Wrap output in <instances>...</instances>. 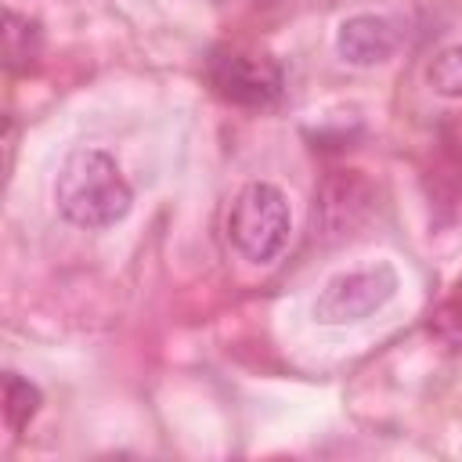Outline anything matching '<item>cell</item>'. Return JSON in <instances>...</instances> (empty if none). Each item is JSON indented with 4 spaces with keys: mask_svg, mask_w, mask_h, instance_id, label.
Returning <instances> with one entry per match:
<instances>
[{
    "mask_svg": "<svg viewBox=\"0 0 462 462\" xmlns=\"http://www.w3.org/2000/svg\"><path fill=\"white\" fill-rule=\"evenodd\" d=\"M54 206L58 213L87 231L119 224L130 206L134 191L119 170V162L101 148H72L58 166L54 180Z\"/></svg>",
    "mask_w": 462,
    "mask_h": 462,
    "instance_id": "1",
    "label": "cell"
},
{
    "mask_svg": "<svg viewBox=\"0 0 462 462\" xmlns=\"http://www.w3.org/2000/svg\"><path fill=\"white\" fill-rule=\"evenodd\" d=\"M224 231L231 249L245 260V263H274L292 235V209L282 188L267 184V180H249L235 191L227 217H224Z\"/></svg>",
    "mask_w": 462,
    "mask_h": 462,
    "instance_id": "2",
    "label": "cell"
},
{
    "mask_svg": "<svg viewBox=\"0 0 462 462\" xmlns=\"http://www.w3.org/2000/svg\"><path fill=\"white\" fill-rule=\"evenodd\" d=\"M397 289H401V274L386 260L339 271L321 285L314 300V318L321 325H357L379 314L397 296Z\"/></svg>",
    "mask_w": 462,
    "mask_h": 462,
    "instance_id": "3",
    "label": "cell"
},
{
    "mask_svg": "<svg viewBox=\"0 0 462 462\" xmlns=\"http://www.w3.org/2000/svg\"><path fill=\"white\" fill-rule=\"evenodd\" d=\"M209 83L220 97L249 108L274 105L282 94V72L274 61L242 54V51H217L209 58Z\"/></svg>",
    "mask_w": 462,
    "mask_h": 462,
    "instance_id": "4",
    "label": "cell"
},
{
    "mask_svg": "<svg viewBox=\"0 0 462 462\" xmlns=\"http://www.w3.org/2000/svg\"><path fill=\"white\" fill-rule=\"evenodd\" d=\"M401 43V29L386 14H350L336 29V51L346 65H383Z\"/></svg>",
    "mask_w": 462,
    "mask_h": 462,
    "instance_id": "5",
    "label": "cell"
},
{
    "mask_svg": "<svg viewBox=\"0 0 462 462\" xmlns=\"http://www.w3.org/2000/svg\"><path fill=\"white\" fill-rule=\"evenodd\" d=\"M4 54H7V65L11 69H29L40 54V29L36 22H29L25 14L11 11L4 14Z\"/></svg>",
    "mask_w": 462,
    "mask_h": 462,
    "instance_id": "6",
    "label": "cell"
},
{
    "mask_svg": "<svg viewBox=\"0 0 462 462\" xmlns=\"http://www.w3.org/2000/svg\"><path fill=\"white\" fill-rule=\"evenodd\" d=\"M40 404H43V397L29 379H22L18 372L4 375V419H7L11 433H22L36 419Z\"/></svg>",
    "mask_w": 462,
    "mask_h": 462,
    "instance_id": "7",
    "label": "cell"
},
{
    "mask_svg": "<svg viewBox=\"0 0 462 462\" xmlns=\"http://www.w3.org/2000/svg\"><path fill=\"white\" fill-rule=\"evenodd\" d=\"M426 83L440 97H451V101L462 97V40L433 54V61L426 65Z\"/></svg>",
    "mask_w": 462,
    "mask_h": 462,
    "instance_id": "8",
    "label": "cell"
}]
</instances>
